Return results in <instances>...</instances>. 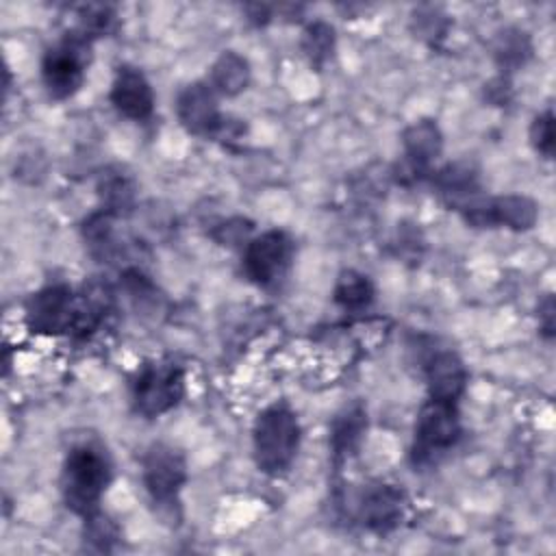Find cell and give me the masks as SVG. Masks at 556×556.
<instances>
[{"label":"cell","instance_id":"obj_1","mask_svg":"<svg viewBox=\"0 0 556 556\" xmlns=\"http://www.w3.org/2000/svg\"><path fill=\"white\" fill-rule=\"evenodd\" d=\"M113 478V465L109 454L96 443L74 445L61 467V495L65 506L87 517L98 510L102 495Z\"/></svg>","mask_w":556,"mask_h":556},{"label":"cell","instance_id":"obj_2","mask_svg":"<svg viewBox=\"0 0 556 556\" xmlns=\"http://www.w3.org/2000/svg\"><path fill=\"white\" fill-rule=\"evenodd\" d=\"M300 441V419L287 402H274L256 415L252 426V450L254 463L263 473H285L298 456Z\"/></svg>","mask_w":556,"mask_h":556},{"label":"cell","instance_id":"obj_3","mask_svg":"<svg viewBox=\"0 0 556 556\" xmlns=\"http://www.w3.org/2000/svg\"><path fill=\"white\" fill-rule=\"evenodd\" d=\"M463 426L458 415V404L430 400L419 408L415 428L410 460L415 467L437 465L460 439Z\"/></svg>","mask_w":556,"mask_h":556},{"label":"cell","instance_id":"obj_4","mask_svg":"<svg viewBox=\"0 0 556 556\" xmlns=\"http://www.w3.org/2000/svg\"><path fill=\"white\" fill-rule=\"evenodd\" d=\"M187 391L185 369L169 361L143 363L130 382V402L141 417H161L176 408Z\"/></svg>","mask_w":556,"mask_h":556},{"label":"cell","instance_id":"obj_5","mask_svg":"<svg viewBox=\"0 0 556 556\" xmlns=\"http://www.w3.org/2000/svg\"><path fill=\"white\" fill-rule=\"evenodd\" d=\"M91 43L76 30L50 46L41 59V80L50 98L67 100L85 83V70L91 61Z\"/></svg>","mask_w":556,"mask_h":556},{"label":"cell","instance_id":"obj_6","mask_svg":"<svg viewBox=\"0 0 556 556\" xmlns=\"http://www.w3.org/2000/svg\"><path fill=\"white\" fill-rule=\"evenodd\" d=\"M141 482L152 504L174 510L180 504V491L187 482L185 456L165 443H154L141 458Z\"/></svg>","mask_w":556,"mask_h":556},{"label":"cell","instance_id":"obj_7","mask_svg":"<svg viewBox=\"0 0 556 556\" xmlns=\"http://www.w3.org/2000/svg\"><path fill=\"white\" fill-rule=\"evenodd\" d=\"M443 152V132L434 119H417L402 132V159L393 167L400 185H415L432 174V163Z\"/></svg>","mask_w":556,"mask_h":556},{"label":"cell","instance_id":"obj_8","mask_svg":"<svg viewBox=\"0 0 556 556\" xmlns=\"http://www.w3.org/2000/svg\"><path fill=\"white\" fill-rule=\"evenodd\" d=\"M460 215L473 228H508L513 232H526L536 224L539 206L532 198L519 193L495 198L480 195L460 211Z\"/></svg>","mask_w":556,"mask_h":556},{"label":"cell","instance_id":"obj_9","mask_svg":"<svg viewBox=\"0 0 556 556\" xmlns=\"http://www.w3.org/2000/svg\"><path fill=\"white\" fill-rule=\"evenodd\" d=\"M78 293L67 285H50L33 293L24 308V321L30 332L43 337L70 334L76 319Z\"/></svg>","mask_w":556,"mask_h":556},{"label":"cell","instance_id":"obj_10","mask_svg":"<svg viewBox=\"0 0 556 556\" xmlns=\"http://www.w3.org/2000/svg\"><path fill=\"white\" fill-rule=\"evenodd\" d=\"M291 261L293 239L278 228L252 237L243 250V271L258 287L278 282L287 274Z\"/></svg>","mask_w":556,"mask_h":556},{"label":"cell","instance_id":"obj_11","mask_svg":"<svg viewBox=\"0 0 556 556\" xmlns=\"http://www.w3.org/2000/svg\"><path fill=\"white\" fill-rule=\"evenodd\" d=\"M406 510L408 497L404 489L389 482L369 484L358 500V519L376 534L393 532L404 521Z\"/></svg>","mask_w":556,"mask_h":556},{"label":"cell","instance_id":"obj_12","mask_svg":"<svg viewBox=\"0 0 556 556\" xmlns=\"http://www.w3.org/2000/svg\"><path fill=\"white\" fill-rule=\"evenodd\" d=\"M176 117L191 135L213 139L224 113L217 104V93L206 83H191L176 96Z\"/></svg>","mask_w":556,"mask_h":556},{"label":"cell","instance_id":"obj_13","mask_svg":"<svg viewBox=\"0 0 556 556\" xmlns=\"http://www.w3.org/2000/svg\"><path fill=\"white\" fill-rule=\"evenodd\" d=\"M111 104L132 122H146L154 113V91L146 74L132 65H122L111 83Z\"/></svg>","mask_w":556,"mask_h":556},{"label":"cell","instance_id":"obj_14","mask_svg":"<svg viewBox=\"0 0 556 556\" xmlns=\"http://www.w3.org/2000/svg\"><path fill=\"white\" fill-rule=\"evenodd\" d=\"M424 371H426V384H428L430 400L458 404V400L463 397V393L467 389L469 374H467L463 358L456 352H452V350L434 352L426 361Z\"/></svg>","mask_w":556,"mask_h":556},{"label":"cell","instance_id":"obj_15","mask_svg":"<svg viewBox=\"0 0 556 556\" xmlns=\"http://www.w3.org/2000/svg\"><path fill=\"white\" fill-rule=\"evenodd\" d=\"M432 185L437 195L458 213L480 198L478 174L469 163L463 161L447 163L441 169H437L432 176Z\"/></svg>","mask_w":556,"mask_h":556},{"label":"cell","instance_id":"obj_16","mask_svg":"<svg viewBox=\"0 0 556 556\" xmlns=\"http://www.w3.org/2000/svg\"><path fill=\"white\" fill-rule=\"evenodd\" d=\"M367 432V410L363 404L343 408L330 426V452L334 463H343L354 456Z\"/></svg>","mask_w":556,"mask_h":556},{"label":"cell","instance_id":"obj_17","mask_svg":"<svg viewBox=\"0 0 556 556\" xmlns=\"http://www.w3.org/2000/svg\"><path fill=\"white\" fill-rule=\"evenodd\" d=\"M250 80H252L250 61L235 50H226L213 61V65L208 70L206 85L217 96L232 98V96H239L241 91H245Z\"/></svg>","mask_w":556,"mask_h":556},{"label":"cell","instance_id":"obj_18","mask_svg":"<svg viewBox=\"0 0 556 556\" xmlns=\"http://www.w3.org/2000/svg\"><path fill=\"white\" fill-rule=\"evenodd\" d=\"M98 195L100 202L106 213L119 217L124 213H128L135 206V195H137V187L135 180L122 169V167H109L100 174L98 178Z\"/></svg>","mask_w":556,"mask_h":556},{"label":"cell","instance_id":"obj_19","mask_svg":"<svg viewBox=\"0 0 556 556\" xmlns=\"http://www.w3.org/2000/svg\"><path fill=\"white\" fill-rule=\"evenodd\" d=\"M374 282L356 269H343L332 287V298L343 311H363L374 302Z\"/></svg>","mask_w":556,"mask_h":556},{"label":"cell","instance_id":"obj_20","mask_svg":"<svg viewBox=\"0 0 556 556\" xmlns=\"http://www.w3.org/2000/svg\"><path fill=\"white\" fill-rule=\"evenodd\" d=\"M532 54V41L521 28H504L493 41V59L502 72H515Z\"/></svg>","mask_w":556,"mask_h":556},{"label":"cell","instance_id":"obj_21","mask_svg":"<svg viewBox=\"0 0 556 556\" xmlns=\"http://www.w3.org/2000/svg\"><path fill=\"white\" fill-rule=\"evenodd\" d=\"M300 48H302V54L306 56L308 65L315 70H321L332 59L334 48H337L334 26L324 20H315V22L306 24V28L302 30Z\"/></svg>","mask_w":556,"mask_h":556},{"label":"cell","instance_id":"obj_22","mask_svg":"<svg viewBox=\"0 0 556 556\" xmlns=\"http://www.w3.org/2000/svg\"><path fill=\"white\" fill-rule=\"evenodd\" d=\"M117 13L111 4H83L76 11V33L89 41L109 35L115 28Z\"/></svg>","mask_w":556,"mask_h":556},{"label":"cell","instance_id":"obj_23","mask_svg":"<svg viewBox=\"0 0 556 556\" xmlns=\"http://www.w3.org/2000/svg\"><path fill=\"white\" fill-rule=\"evenodd\" d=\"M410 28H413L415 37H419L428 43H437L447 35L450 17L445 15V11L441 7L421 4V7H415L410 13Z\"/></svg>","mask_w":556,"mask_h":556},{"label":"cell","instance_id":"obj_24","mask_svg":"<svg viewBox=\"0 0 556 556\" xmlns=\"http://www.w3.org/2000/svg\"><path fill=\"white\" fill-rule=\"evenodd\" d=\"M85 526H83V543L85 549L89 552H113L117 539H119V530L113 523V519H109L106 515H102L100 510L83 517Z\"/></svg>","mask_w":556,"mask_h":556},{"label":"cell","instance_id":"obj_25","mask_svg":"<svg viewBox=\"0 0 556 556\" xmlns=\"http://www.w3.org/2000/svg\"><path fill=\"white\" fill-rule=\"evenodd\" d=\"M528 137H530V146L534 148L536 154H541L543 159L554 156V113H552V109L539 113L532 119Z\"/></svg>","mask_w":556,"mask_h":556},{"label":"cell","instance_id":"obj_26","mask_svg":"<svg viewBox=\"0 0 556 556\" xmlns=\"http://www.w3.org/2000/svg\"><path fill=\"white\" fill-rule=\"evenodd\" d=\"M250 228H252L250 222H245L241 217H235V219H228L222 226H217V230L213 232V239L222 245H235V243H241V241L248 239Z\"/></svg>","mask_w":556,"mask_h":556},{"label":"cell","instance_id":"obj_27","mask_svg":"<svg viewBox=\"0 0 556 556\" xmlns=\"http://www.w3.org/2000/svg\"><path fill=\"white\" fill-rule=\"evenodd\" d=\"M536 317H539V332L552 341L554 332H556V304H554V295L547 293L539 306H536Z\"/></svg>","mask_w":556,"mask_h":556},{"label":"cell","instance_id":"obj_28","mask_svg":"<svg viewBox=\"0 0 556 556\" xmlns=\"http://www.w3.org/2000/svg\"><path fill=\"white\" fill-rule=\"evenodd\" d=\"M486 89V98H489V102H493V104H504V102H508V91H510V83H508V78L506 76H497V78H493L489 85H484Z\"/></svg>","mask_w":556,"mask_h":556},{"label":"cell","instance_id":"obj_29","mask_svg":"<svg viewBox=\"0 0 556 556\" xmlns=\"http://www.w3.org/2000/svg\"><path fill=\"white\" fill-rule=\"evenodd\" d=\"M243 11L248 15L245 20L254 26H265L274 17V9L267 7V4H245Z\"/></svg>","mask_w":556,"mask_h":556}]
</instances>
